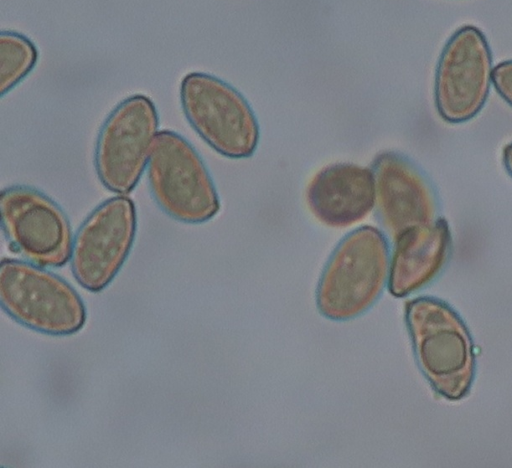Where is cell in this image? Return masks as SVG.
<instances>
[{"mask_svg":"<svg viewBox=\"0 0 512 468\" xmlns=\"http://www.w3.org/2000/svg\"><path fill=\"white\" fill-rule=\"evenodd\" d=\"M405 321L417 365L437 394L465 398L476 374L472 336L461 316L446 302L429 296L407 302Z\"/></svg>","mask_w":512,"mask_h":468,"instance_id":"6da1fadb","label":"cell"},{"mask_svg":"<svg viewBox=\"0 0 512 468\" xmlns=\"http://www.w3.org/2000/svg\"><path fill=\"white\" fill-rule=\"evenodd\" d=\"M386 237L372 226L347 234L327 261L316 300L324 316L347 320L366 311L380 296L389 277Z\"/></svg>","mask_w":512,"mask_h":468,"instance_id":"7a4b0ae2","label":"cell"},{"mask_svg":"<svg viewBox=\"0 0 512 468\" xmlns=\"http://www.w3.org/2000/svg\"><path fill=\"white\" fill-rule=\"evenodd\" d=\"M0 303L18 323L52 336L78 332L87 318L83 300L67 281L27 260L2 259Z\"/></svg>","mask_w":512,"mask_h":468,"instance_id":"3957f363","label":"cell"},{"mask_svg":"<svg viewBox=\"0 0 512 468\" xmlns=\"http://www.w3.org/2000/svg\"><path fill=\"white\" fill-rule=\"evenodd\" d=\"M151 194L168 216L199 224L220 209L213 180L194 147L169 130L158 132L147 164Z\"/></svg>","mask_w":512,"mask_h":468,"instance_id":"277c9868","label":"cell"},{"mask_svg":"<svg viewBox=\"0 0 512 468\" xmlns=\"http://www.w3.org/2000/svg\"><path fill=\"white\" fill-rule=\"evenodd\" d=\"M184 114L193 129L221 155L250 157L259 141V126L247 100L223 80L201 72L187 74L180 87Z\"/></svg>","mask_w":512,"mask_h":468,"instance_id":"5b68a950","label":"cell"},{"mask_svg":"<svg viewBox=\"0 0 512 468\" xmlns=\"http://www.w3.org/2000/svg\"><path fill=\"white\" fill-rule=\"evenodd\" d=\"M158 134V115L144 95L123 100L103 123L95 145V169L102 184L117 194L137 185Z\"/></svg>","mask_w":512,"mask_h":468,"instance_id":"8992f818","label":"cell"},{"mask_svg":"<svg viewBox=\"0 0 512 468\" xmlns=\"http://www.w3.org/2000/svg\"><path fill=\"white\" fill-rule=\"evenodd\" d=\"M493 70L492 53L482 31L472 25L457 29L436 66L434 101L439 116L452 124L474 118L489 96Z\"/></svg>","mask_w":512,"mask_h":468,"instance_id":"52a82bcc","label":"cell"},{"mask_svg":"<svg viewBox=\"0 0 512 468\" xmlns=\"http://www.w3.org/2000/svg\"><path fill=\"white\" fill-rule=\"evenodd\" d=\"M3 233L11 249L41 267H61L71 257L70 222L50 197L22 185L7 187L0 196Z\"/></svg>","mask_w":512,"mask_h":468,"instance_id":"ba28073f","label":"cell"},{"mask_svg":"<svg viewBox=\"0 0 512 468\" xmlns=\"http://www.w3.org/2000/svg\"><path fill=\"white\" fill-rule=\"evenodd\" d=\"M136 226L134 202L125 195L107 199L87 216L70 257L73 275L83 288L99 292L111 283L130 253Z\"/></svg>","mask_w":512,"mask_h":468,"instance_id":"9c48e42d","label":"cell"},{"mask_svg":"<svg viewBox=\"0 0 512 468\" xmlns=\"http://www.w3.org/2000/svg\"><path fill=\"white\" fill-rule=\"evenodd\" d=\"M378 221L393 241L404 231L439 218V201L427 176L405 156L386 151L372 164Z\"/></svg>","mask_w":512,"mask_h":468,"instance_id":"30bf717a","label":"cell"},{"mask_svg":"<svg viewBox=\"0 0 512 468\" xmlns=\"http://www.w3.org/2000/svg\"><path fill=\"white\" fill-rule=\"evenodd\" d=\"M306 200L313 215L327 226L359 222L375 206L373 171L351 163L329 165L311 179Z\"/></svg>","mask_w":512,"mask_h":468,"instance_id":"8fae6325","label":"cell"},{"mask_svg":"<svg viewBox=\"0 0 512 468\" xmlns=\"http://www.w3.org/2000/svg\"><path fill=\"white\" fill-rule=\"evenodd\" d=\"M451 252L452 235L444 218L404 231L393 240L390 293L403 297L430 284L445 268Z\"/></svg>","mask_w":512,"mask_h":468,"instance_id":"7c38bea8","label":"cell"},{"mask_svg":"<svg viewBox=\"0 0 512 468\" xmlns=\"http://www.w3.org/2000/svg\"><path fill=\"white\" fill-rule=\"evenodd\" d=\"M37 51L33 43L14 32L0 34V93L3 96L34 67Z\"/></svg>","mask_w":512,"mask_h":468,"instance_id":"4fadbf2b","label":"cell"},{"mask_svg":"<svg viewBox=\"0 0 512 468\" xmlns=\"http://www.w3.org/2000/svg\"><path fill=\"white\" fill-rule=\"evenodd\" d=\"M492 82L498 94L512 107V60L500 62L494 67Z\"/></svg>","mask_w":512,"mask_h":468,"instance_id":"5bb4252c","label":"cell"},{"mask_svg":"<svg viewBox=\"0 0 512 468\" xmlns=\"http://www.w3.org/2000/svg\"><path fill=\"white\" fill-rule=\"evenodd\" d=\"M502 159L505 170L512 177V142L504 148Z\"/></svg>","mask_w":512,"mask_h":468,"instance_id":"9a60e30c","label":"cell"}]
</instances>
